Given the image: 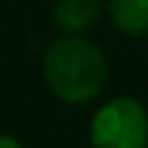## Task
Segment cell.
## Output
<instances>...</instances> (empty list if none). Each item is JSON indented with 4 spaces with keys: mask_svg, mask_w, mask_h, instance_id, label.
Segmentation results:
<instances>
[{
    "mask_svg": "<svg viewBox=\"0 0 148 148\" xmlns=\"http://www.w3.org/2000/svg\"><path fill=\"white\" fill-rule=\"evenodd\" d=\"M104 15V0H54L52 20L64 35H84Z\"/></svg>",
    "mask_w": 148,
    "mask_h": 148,
    "instance_id": "3957f363",
    "label": "cell"
},
{
    "mask_svg": "<svg viewBox=\"0 0 148 148\" xmlns=\"http://www.w3.org/2000/svg\"><path fill=\"white\" fill-rule=\"evenodd\" d=\"M89 141L94 148H148V109L131 96L106 101L91 119Z\"/></svg>",
    "mask_w": 148,
    "mask_h": 148,
    "instance_id": "7a4b0ae2",
    "label": "cell"
},
{
    "mask_svg": "<svg viewBox=\"0 0 148 148\" xmlns=\"http://www.w3.org/2000/svg\"><path fill=\"white\" fill-rule=\"evenodd\" d=\"M0 148H25L15 136H8V133H0Z\"/></svg>",
    "mask_w": 148,
    "mask_h": 148,
    "instance_id": "5b68a950",
    "label": "cell"
},
{
    "mask_svg": "<svg viewBox=\"0 0 148 148\" xmlns=\"http://www.w3.org/2000/svg\"><path fill=\"white\" fill-rule=\"evenodd\" d=\"M42 74L49 91L64 104H89L104 91L109 62L104 49L84 35L54 40L42 57Z\"/></svg>",
    "mask_w": 148,
    "mask_h": 148,
    "instance_id": "6da1fadb",
    "label": "cell"
},
{
    "mask_svg": "<svg viewBox=\"0 0 148 148\" xmlns=\"http://www.w3.org/2000/svg\"><path fill=\"white\" fill-rule=\"evenodd\" d=\"M106 10L126 37H148V0H109Z\"/></svg>",
    "mask_w": 148,
    "mask_h": 148,
    "instance_id": "277c9868",
    "label": "cell"
}]
</instances>
